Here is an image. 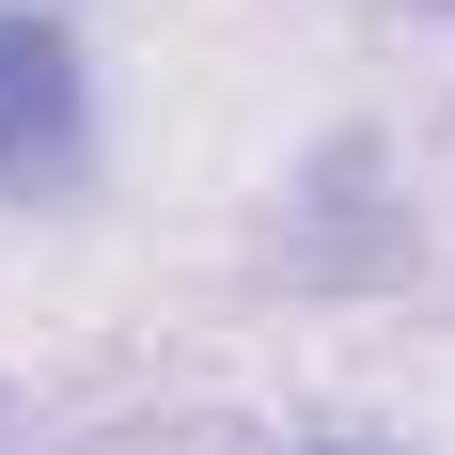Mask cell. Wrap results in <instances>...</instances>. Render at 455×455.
<instances>
[{
  "label": "cell",
  "instance_id": "cell-1",
  "mask_svg": "<svg viewBox=\"0 0 455 455\" xmlns=\"http://www.w3.org/2000/svg\"><path fill=\"white\" fill-rule=\"evenodd\" d=\"M79 157V47L47 16H0V173H63Z\"/></svg>",
  "mask_w": 455,
  "mask_h": 455
}]
</instances>
